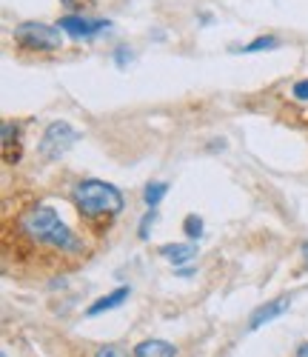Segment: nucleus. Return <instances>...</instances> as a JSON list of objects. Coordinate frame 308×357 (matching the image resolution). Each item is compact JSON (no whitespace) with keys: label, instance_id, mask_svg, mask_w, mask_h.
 I'll use <instances>...</instances> for the list:
<instances>
[{"label":"nucleus","instance_id":"7ed1b4c3","mask_svg":"<svg viewBox=\"0 0 308 357\" xmlns=\"http://www.w3.org/2000/svg\"><path fill=\"white\" fill-rule=\"evenodd\" d=\"M12 38L20 49H29V52H57L63 46L60 26H49V23H20L15 26Z\"/></svg>","mask_w":308,"mask_h":357},{"label":"nucleus","instance_id":"20e7f679","mask_svg":"<svg viewBox=\"0 0 308 357\" xmlns=\"http://www.w3.org/2000/svg\"><path fill=\"white\" fill-rule=\"evenodd\" d=\"M77 140H80V132H77L72 123L54 121V123L46 126V132H43V137H40V146H38V149H40V158H43V160H60Z\"/></svg>","mask_w":308,"mask_h":357},{"label":"nucleus","instance_id":"ddd939ff","mask_svg":"<svg viewBox=\"0 0 308 357\" xmlns=\"http://www.w3.org/2000/svg\"><path fill=\"white\" fill-rule=\"evenodd\" d=\"M183 231H186L192 241H200L203 237V218L200 215H186V220H183Z\"/></svg>","mask_w":308,"mask_h":357},{"label":"nucleus","instance_id":"dca6fc26","mask_svg":"<svg viewBox=\"0 0 308 357\" xmlns=\"http://www.w3.org/2000/svg\"><path fill=\"white\" fill-rule=\"evenodd\" d=\"M291 95H294V100H308V77L305 80H297L294 86H291Z\"/></svg>","mask_w":308,"mask_h":357},{"label":"nucleus","instance_id":"aec40b11","mask_svg":"<svg viewBox=\"0 0 308 357\" xmlns=\"http://www.w3.org/2000/svg\"><path fill=\"white\" fill-rule=\"evenodd\" d=\"M63 3H77V0H63Z\"/></svg>","mask_w":308,"mask_h":357},{"label":"nucleus","instance_id":"f8f14e48","mask_svg":"<svg viewBox=\"0 0 308 357\" xmlns=\"http://www.w3.org/2000/svg\"><path fill=\"white\" fill-rule=\"evenodd\" d=\"M277 46H280V40H277V38H257V40H252L249 46H234L231 52L237 54V52H242V54H254V52H268V49H277Z\"/></svg>","mask_w":308,"mask_h":357},{"label":"nucleus","instance_id":"6e6552de","mask_svg":"<svg viewBox=\"0 0 308 357\" xmlns=\"http://www.w3.org/2000/svg\"><path fill=\"white\" fill-rule=\"evenodd\" d=\"M134 357H174V346L166 340H143L134 346Z\"/></svg>","mask_w":308,"mask_h":357},{"label":"nucleus","instance_id":"9d476101","mask_svg":"<svg viewBox=\"0 0 308 357\" xmlns=\"http://www.w3.org/2000/svg\"><path fill=\"white\" fill-rule=\"evenodd\" d=\"M160 255H163L166 260H171L174 266H183V263L194 260L197 249H194L192 243H174V246H163V249H160Z\"/></svg>","mask_w":308,"mask_h":357},{"label":"nucleus","instance_id":"2eb2a0df","mask_svg":"<svg viewBox=\"0 0 308 357\" xmlns=\"http://www.w3.org/2000/svg\"><path fill=\"white\" fill-rule=\"evenodd\" d=\"M95 357H129V354H126V349H120L114 343H106V346H100L95 351Z\"/></svg>","mask_w":308,"mask_h":357},{"label":"nucleus","instance_id":"9b49d317","mask_svg":"<svg viewBox=\"0 0 308 357\" xmlns=\"http://www.w3.org/2000/svg\"><path fill=\"white\" fill-rule=\"evenodd\" d=\"M169 195V183H148L143 189V203L148 206V209H154V206H160V200Z\"/></svg>","mask_w":308,"mask_h":357},{"label":"nucleus","instance_id":"412c9836","mask_svg":"<svg viewBox=\"0 0 308 357\" xmlns=\"http://www.w3.org/2000/svg\"><path fill=\"white\" fill-rule=\"evenodd\" d=\"M0 357H9V354H6V351H3V354H0Z\"/></svg>","mask_w":308,"mask_h":357},{"label":"nucleus","instance_id":"a211bd4d","mask_svg":"<svg viewBox=\"0 0 308 357\" xmlns=\"http://www.w3.org/2000/svg\"><path fill=\"white\" fill-rule=\"evenodd\" d=\"M297 357H308V343H300L297 346Z\"/></svg>","mask_w":308,"mask_h":357},{"label":"nucleus","instance_id":"0eeeda50","mask_svg":"<svg viewBox=\"0 0 308 357\" xmlns=\"http://www.w3.org/2000/svg\"><path fill=\"white\" fill-rule=\"evenodd\" d=\"M126 297H129V286H120V289L109 291L106 297H100V301L91 303V306L86 309V314H88V317H98V314H103V312H111V309H117V306L126 303Z\"/></svg>","mask_w":308,"mask_h":357},{"label":"nucleus","instance_id":"4468645a","mask_svg":"<svg viewBox=\"0 0 308 357\" xmlns=\"http://www.w3.org/2000/svg\"><path fill=\"white\" fill-rule=\"evenodd\" d=\"M154 220H157V212L148 209V212L143 215V220H140V229H137V237H140V241H148V229H151Z\"/></svg>","mask_w":308,"mask_h":357},{"label":"nucleus","instance_id":"1a4fd4ad","mask_svg":"<svg viewBox=\"0 0 308 357\" xmlns=\"http://www.w3.org/2000/svg\"><path fill=\"white\" fill-rule=\"evenodd\" d=\"M0 135H3V160L12 163V146L20 152V126L15 121H3V129H0Z\"/></svg>","mask_w":308,"mask_h":357},{"label":"nucleus","instance_id":"6ab92c4d","mask_svg":"<svg viewBox=\"0 0 308 357\" xmlns=\"http://www.w3.org/2000/svg\"><path fill=\"white\" fill-rule=\"evenodd\" d=\"M302 255H305V260H308V241L302 243Z\"/></svg>","mask_w":308,"mask_h":357},{"label":"nucleus","instance_id":"39448f33","mask_svg":"<svg viewBox=\"0 0 308 357\" xmlns=\"http://www.w3.org/2000/svg\"><path fill=\"white\" fill-rule=\"evenodd\" d=\"M60 32H66L72 38H95L103 29H109V20H95V17H77V15H63L57 20Z\"/></svg>","mask_w":308,"mask_h":357},{"label":"nucleus","instance_id":"f03ea898","mask_svg":"<svg viewBox=\"0 0 308 357\" xmlns=\"http://www.w3.org/2000/svg\"><path fill=\"white\" fill-rule=\"evenodd\" d=\"M75 206L83 218L98 220V218H114L123 212V195L117 186L106 181H80L72 192Z\"/></svg>","mask_w":308,"mask_h":357},{"label":"nucleus","instance_id":"f3484780","mask_svg":"<svg viewBox=\"0 0 308 357\" xmlns=\"http://www.w3.org/2000/svg\"><path fill=\"white\" fill-rule=\"evenodd\" d=\"M114 61H117V66H126V63L132 61V54H129L126 49H117V52H114Z\"/></svg>","mask_w":308,"mask_h":357},{"label":"nucleus","instance_id":"f257e3e1","mask_svg":"<svg viewBox=\"0 0 308 357\" xmlns=\"http://www.w3.org/2000/svg\"><path fill=\"white\" fill-rule=\"evenodd\" d=\"M17 229L32 243H40V246H49L57 252H83L80 237L57 218L52 206H29L17 218Z\"/></svg>","mask_w":308,"mask_h":357},{"label":"nucleus","instance_id":"423d86ee","mask_svg":"<svg viewBox=\"0 0 308 357\" xmlns=\"http://www.w3.org/2000/svg\"><path fill=\"white\" fill-rule=\"evenodd\" d=\"M288 309H291V297H274V301H268V303H263V306H257V309L252 312V317H249V329L257 332L260 326L277 320L280 314H286Z\"/></svg>","mask_w":308,"mask_h":357}]
</instances>
